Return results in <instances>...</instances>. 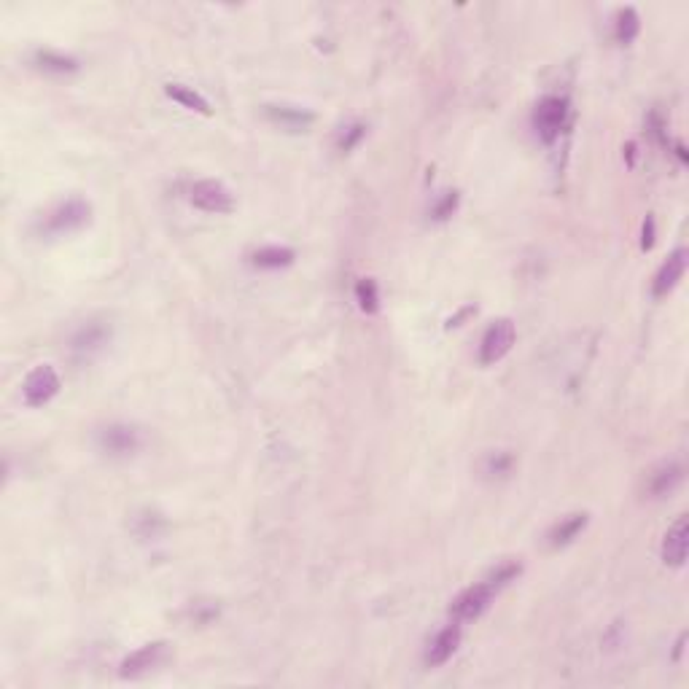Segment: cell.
Masks as SVG:
<instances>
[{"mask_svg": "<svg viewBox=\"0 0 689 689\" xmlns=\"http://www.w3.org/2000/svg\"><path fill=\"white\" fill-rule=\"evenodd\" d=\"M515 340L517 329L510 318H501V321L491 324L488 332H485V337H482V343H480V363H482V366L499 363V361L512 350Z\"/></svg>", "mask_w": 689, "mask_h": 689, "instance_id": "obj_6", "label": "cell"}, {"mask_svg": "<svg viewBox=\"0 0 689 689\" xmlns=\"http://www.w3.org/2000/svg\"><path fill=\"white\" fill-rule=\"evenodd\" d=\"M687 547H689V519L682 515L666 533L663 538V560L674 568H682L687 563Z\"/></svg>", "mask_w": 689, "mask_h": 689, "instance_id": "obj_12", "label": "cell"}, {"mask_svg": "<svg viewBox=\"0 0 689 689\" xmlns=\"http://www.w3.org/2000/svg\"><path fill=\"white\" fill-rule=\"evenodd\" d=\"M92 216V207L89 202L84 199H65L62 205H57L49 218H46V232L51 234H68V232H76L81 229Z\"/></svg>", "mask_w": 689, "mask_h": 689, "instance_id": "obj_8", "label": "cell"}, {"mask_svg": "<svg viewBox=\"0 0 689 689\" xmlns=\"http://www.w3.org/2000/svg\"><path fill=\"white\" fill-rule=\"evenodd\" d=\"M165 95H168L170 100H175V103H180L183 108L194 111V114H202V116H210V114H213L210 103H207L199 92H194L191 87H183V84H168V87H165Z\"/></svg>", "mask_w": 689, "mask_h": 689, "instance_id": "obj_17", "label": "cell"}, {"mask_svg": "<svg viewBox=\"0 0 689 689\" xmlns=\"http://www.w3.org/2000/svg\"><path fill=\"white\" fill-rule=\"evenodd\" d=\"M168 657V644L165 641H154V644H146L141 649H135L133 655H127L119 666V674L122 679H143L149 676L152 671H157Z\"/></svg>", "mask_w": 689, "mask_h": 689, "instance_id": "obj_7", "label": "cell"}, {"mask_svg": "<svg viewBox=\"0 0 689 689\" xmlns=\"http://www.w3.org/2000/svg\"><path fill=\"white\" fill-rule=\"evenodd\" d=\"M111 343V326H106V321H87L84 326H78L70 337V350L76 358H95L97 353L106 350V344Z\"/></svg>", "mask_w": 689, "mask_h": 689, "instance_id": "obj_9", "label": "cell"}, {"mask_svg": "<svg viewBox=\"0 0 689 689\" xmlns=\"http://www.w3.org/2000/svg\"><path fill=\"white\" fill-rule=\"evenodd\" d=\"M512 466H515V455L499 450V453H488L485 464H482V472L488 477H507L512 472Z\"/></svg>", "mask_w": 689, "mask_h": 689, "instance_id": "obj_21", "label": "cell"}, {"mask_svg": "<svg viewBox=\"0 0 689 689\" xmlns=\"http://www.w3.org/2000/svg\"><path fill=\"white\" fill-rule=\"evenodd\" d=\"M682 480H684V469L676 461H666V464H660L657 469L649 472V477H647V496L649 499H666V496H671L682 485Z\"/></svg>", "mask_w": 689, "mask_h": 689, "instance_id": "obj_11", "label": "cell"}, {"mask_svg": "<svg viewBox=\"0 0 689 689\" xmlns=\"http://www.w3.org/2000/svg\"><path fill=\"white\" fill-rule=\"evenodd\" d=\"M35 65H38L41 70H46V73H57V76L78 70V62H76L73 57H68V54H62V51H51V49H41V51H35Z\"/></svg>", "mask_w": 689, "mask_h": 689, "instance_id": "obj_18", "label": "cell"}, {"mask_svg": "<svg viewBox=\"0 0 689 689\" xmlns=\"http://www.w3.org/2000/svg\"><path fill=\"white\" fill-rule=\"evenodd\" d=\"M294 259H297V253L286 245H264L251 256L253 267H259V270H283V267H291Z\"/></svg>", "mask_w": 689, "mask_h": 689, "instance_id": "obj_16", "label": "cell"}, {"mask_svg": "<svg viewBox=\"0 0 689 689\" xmlns=\"http://www.w3.org/2000/svg\"><path fill=\"white\" fill-rule=\"evenodd\" d=\"M519 571H522V565H519V563H512V560H510V563H501L499 568H493V571H491L488 582H491V584L496 587V593H499L501 587H507L512 579L519 576Z\"/></svg>", "mask_w": 689, "mask_h": 689, "instance_id": "obj_22", "label": "cell"}, {"mask_svg": "<svg viewBox=\"0 0 689 689\" xmlns=\"http://www.w3.org/2000/svg\"><path fill=\"white\" fill-rule=\"evenodd\" d=\"M565 122H568V100L565 97L549 95V97L538 100V106L533 111V127L544 143H555L560 138Z\"/></svg>", "mask_w": 689, "mask_h": 689, "instance_id": "obj_1", "label": "cell"}, {"mask_svg": "<svg viewBox=\"0 0 689 689\" xmlns=\"http://www.w3.org/2000/svg\"><path fill=\"white\" fill-rule=\"evenodd\" d=\"M655 245V218L652 216H647V221H644V240H641V248L644 251H649Z\"/></svg>", "mask_w": 689, "mask_h": 689, "instance_id": "obj_25", "label": "cell"}, {"mask_svg": "<svg viewBox=\"0 0 689 689\" xmlns=\"http://www.w3.org/2000/svg\"><path fill=\"white\" fill-rule=\"evenodd\" d=\"M355 302L369 316H374L380 310V289H377V283L372 278H361L355 283Z\"/></svg>", "mask_w": 689, "mask_h": 689, "instance_id": "obj_19", "label": "cell"}, {"mask_svg": "<svg viewBox=\"0 0 689 689\" xmlns=\"http://www.w3.org/2000/svg\"><path fill=\"white\" fill-rule=\"evenodd\" d=\"M458 202H461L458 191H445V194L439 197V202L434 205L431 216H434L436 221H447V218L458 210Z\"/></svg>", "mask_w": 689, "mask_h": 689, "instance_id": "obj_23", "label": "cell"}, {"mask_svg": "<svg viewBox=\"0 0 689 689\" xmlns=\"http://www.w3.org/2000/svg\"><path fill=\"white\" fill-rule=\"evenodd\" d=\"M97 447L111 458H130L143 447V436L135 426L111 423L97 431Z\"/></svg>", "mask_w": 689, "mask_h": 689, "instance_id": "obj_2", "label": "cell"}, {"mask_svg": "<svg viewBox=\"0 0 689 689\" xmlns=\"http://www.w3.org/2000/svg\"><path fill=\"white\" fill-rule=\"evenodd\" d=\"M461 647V622H453L447 628H442L426 647V666L428 668H439L445 666Z\"/></svg>", "mask_w": 689, "mask_h": 689, "instance_id": "obj_10", "label": "cell"}, {"mask_svg": "<svg viewBox=\"0 0 689 689\" xmlns=\"http://www.w3.org/2000/svg\"><path fill=\"white\" fill-rule=\"evenodd\" d=\"M493 595H496V587L485 579V582H480V584H472V587H466L453 603H450V614H453V620L455 622H474V620H480L485 611H488V606H491V601H493Z\"/></svg>", "mask_w": 689, "mask_h": 689, "instance_id": "obj_3", "label": "cell"}, {"mask_svg": "<svg viewBox=\"0 0 689 689\" xmlns=\"http://www.w3.org/2000/svg\"><path fill=\"white\" fill-rule=\"evenodd\" d=\"M684 270H687V251L679 248V251H674V253L668 256V262H666V264L660 267V272L655 275V283H652L655 297H668V294L679 286V280L684 278Z\"/></svg>", "mask_w": 689, "mask_h": 689, "instance_id": "obj_13", "label": "cell"}, {"mask_svg": "<svg viewBox=\"0 0 689 689\" xmlns=\"http://www.w3.org/2000/svg\"><path fill=\"white\" fill-rule=\"evenodd\" d=\"M267 116L291 133H305L313 124V114H308L302 108H291V106H267Z\"/></svg>", "mask_w": 689, "mask_h": 689, "instance_id": "obj_15", "label": "cell"}, {"mask_svg": "<svg viewBox=\"0 0 689 689\" xmlns=\"http://www.w3.org/2000/svg\"><path fill=\"white\" fill-rule=\"evenodd\" d=\"M363 135H366V127H363V124H353V127H347V130L343 133V138H340V152H353Z\"/></svg>", "mask_w": 689, "mask_h": 689, "instance_id": "obj_24", "label": "cell"}, {"mask_svg": "<svg viewBox=\"0 0 689 689\" xmlns=\"http://www.w3.org/2000/svg\"><path fill=\"white\" fill-rule=\"evenodd\" d=\"M587 522H590V515H584V512H574V515L563 517L560 522H555V525L549 528V533H547V544H549L552 549H563V547H568L574 538H579V533L587 528Z\"/></svg>", "mask_w": 689, "mask_h": 689, "instance_id": "obj_14", "label": "cell"}, {"mask_svg": "<svg viewBox=\"0 0 689 689\" xmlns=\"http://www.w3.org/2000/svg\"><path fill=\"white\" fill-rule=\"evenodd\" d=\"M614 30H617V41H620V43L636 41V35H638V30H641V19H638L636 8H622V11L617 14Z\"/></svg>", "mask_w": 689, "mask_h": 689, "instance_id": "obj_20", "label": "cell"}, {"mask_svg": "<svg viewBox=\"0 0 689 689\" xmlns=\"http://www.w3.org/2000/svg\"><path fill=\"white\" fill-rule=\"evenodd\" d=\"M62 382H60V374L54 366L49 363H41L35 366L27 377H24V385H22V396H24V404L27 407H43L49 404L57 393H60Z\"/></svg>", "mask_w": 689, "mask_h": 689, "instance_id": "obj_4", "label": "cell"}, {"mask_svg": "<svg viewBox=\"0 0 689 689\" xmlns=\"http://www.w3.org/2000/svg\"><path fill=\"white\" fill-rule=\"evenodd\" d=\"M188 199L194 207L205 210V213H232L234 210V197L232 191L221 183V180H197L191 188H188Z\"/></svg>", "mask_w": 689, "mask_h": 689, "instance_id": "obj_5", "label": "cell"}]
</instances>
